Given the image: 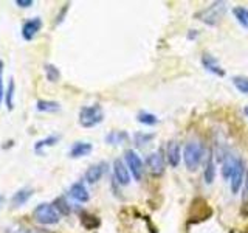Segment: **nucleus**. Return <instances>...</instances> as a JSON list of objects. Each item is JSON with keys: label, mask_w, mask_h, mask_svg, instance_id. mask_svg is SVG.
Here are the masks:
<instances>
[{"label": "nucleus", "mask_w": 248, "mask_h": 233, "mask_svg": "<svg viewBox=\"0 0 248 233\" xmlns=\"http://www.w3.org/2000/svg\"><path fill=\"white\" fill-rule=\"evenodd\" d=\"M42 28V19L41 17H33L27 20L22 25V37L25 41H33V37L41 31Z\"/></svg>", "instance_id": "obj_11"}, {"label": "nucleus", "mask_w": 248, "mask_h": 233, "mask_svg": "<svg viewBox=\"0 0 248 233\" xmlns=\"http://www.w3.org/2000/svg\"><path fill=\"white\" fill-rule=\"evenodd\" d=\"M146 166L149 169V173L155 177L161 176L165 173V160H163V155L158 151H154L146 157Z\"/></svg>", "instance_id": "obj_7"}, {"label": "nucleus", "mask_w": 248, "mask_h": 233, "mask_svg": "<svg viewBox=\"0 0 248 233\" xmlns=\"http://www.w3.org/2000/svg\"><path fill=\"white\" fill-rule=\"evenodd\" d=\"M236 162H237V157H232L231 154L227 155V159H223L222 162V177L227 181V179H231L232 176V171H234V166H236Z\"/></svg>", "instance_id": "obj_18"}, {"label": "nucleus", "mask_w": 248, "mask_h": 233, "mask_svg": "<svg viewBox=\"0 0 248 233\" xmlns=\"http://www.w3.org/2000/svg\"><path fill=\"white\" fill-rule=\"evenodd\" d=\"M203 157H205V150L197 142H189L183 148V160L186 168L189 171H196L202 160H203Z\"/></svg>", "instance_id": "obj_3"}, {"label": "nucleus", "mask_w": 248, "mask_h": 233, "mask_svg": "<svg viewBox=\"0 0 248 233\" xmlns=\"http://www.w3.org/2000/svg\"><path fill=\"white\" fill-rule=\"evenodd\" d=\"M68 194H70V198L75 199L76 202H81V204H84V202H87L90 199V193L87 190V186L84 185V182H75L70 186Z\"/></svg>", "instance_id": "obj_13"}, {"label": "nucleus", "mask_w": 248, "mask_h": 233, "mask_svg": "<svg viewBox=\"0 0 248 233\" xmlns=\"http://www.w3.org/2000/svg\"><path fill=\"white\" fill-rule=\"evenodd\" d=\"M113 177L123 186L130 183V171L126 165V162H123L121 159L113 160Z\"/></svg>", "instance_id": "obj_8"}, {"label": "nucleus", "mask_w": 248, "mask_h": 233, "mask_svg": "<svg viewBox=\"0 0 248 233\" xmlns=\"http://www.w3.org/2000/svg\"><path fill=\"white\" fill-rule=\"evenodd\" d=\"M166 159H168V163L172 168H177L180 165V160L183 159V152L180 150V143L177 142V140H170L166 146Z\"/></svg>", "instance_id": "obj_9"}, {"label": "nucleus", "mask_w": 248, "mask_h": 233, "mask_svg": "<svg viewBox=\"0 0 248 233\" xmlns=\"http://www.w3.org/2000/svg\"><path fill=\"white\" fill-rule=\"evenodd\" d=\"M68 3L67 5H64V8H62V10H61V13L58 14V17H56V25H59V23L62 22V20H64V17H65V14H67V11H68Z\"/></svg>", "instance_id": "obj_31"}, {"label": "nucleus", "mask_w": 248, "mask_h": 233, "mask_svg": "<svg viewBox=\"0 0 248 233\" xmlns=\"http://www.w3.org/2000/svg\"><path fill=\"white\" fill-rule=\"evenodd\" d=\"M81 222H82L84 227H85V229H89V230H92V229H96L98 225L101 224L98 217H96V216H93V215H82V217H81Z\"/></svg>", "instance_id": "obj_27"}, {"label": "nucleus", "mask_w": 248, "mask_h": 233, "mask_svg": "<svg viewBox=\"0 0 248 233\" xmlns=\"http://www.w3.org/2000/svg\"><path fill=\"white\" fill-rule=\"evenodd\" d=\"M244 112H245V115H247V116H248V106H247V107H245V109H244Z\"/></svg>", "instance_id": "obj_36"}, {"label": "nucleus", "mask_w": 248, "mask_h": 233, "mask_svg": "<svg viewBox=\"0 0 248 233\" xmlns=\"http://www.w3.org/2000/svg\"><path fill=\"white\" fill-rule=\"evenodd\" d=\"M59 142V135H48L45 137L42 140H37V142L34 143V152H37L39 155L44 154V148L46 146H54Z\"/></svg>", "instance_id": "obj_19"}, {"label": "nucleus", "mask_w": 248, "mask_h": 233, "mask_svg": "<svg viewBox=\"0 0 248 233\" xmlns=\"http://www.w3.org/2000/svg\"><path fill=\"white\" fill-rule=\"evenodd\" d=\"M106 143L108 145H123V143H126L127 140H129V134L126 131H110L108 134L106 135Z\"/></svg>", "instance_id": "obj_16"}, {"label": "nucleus", "mask_w": 248, "mask_h": 233, "mask_svg": "<svg viewBox=\"0 0 248 233\" xmlns=\"http://www.w3.org/2000/svg\"><path fill=\"white\" fill-rule=\"evenodd\" d=\"M14 89H16V84H14V80L11 78L10 80V84H8V89L5 92V103H6V109L8 111H13V107H14Z\"/></svg>", "instance_id": "obj_25"}, {"label": "nucleus", "mask_w": 248, "mask_h": 233, "mask_svg": "<svg viewBox=\"0 0 248 233\" xmlns=\"http://www.w3.org/2000/svg\"><path fill=\"white\" fill-rule=\"evenodd\" d=\"M33 196V190L31 188H20L14 193V196L11 198V205L13 207H22L25 205L30 200V198Z\"/></svg>", "instance_id": "obj_15"}, {"label": "nucleus", "mask_w": 248, "mask_h": 233, "mask_svg": "<svg viewBox=\"0 0 248 233\" xmlns=\"http://www.w3.org/2000/svg\"><path fill=\"white\" fill-rule=\"evenodd\" d=\"M14 233H33V232L28 230V229H19V230H16Z\"/></svg>", "instance_id": "obj_34"}, {"label": "nucleus", "mask_w": 248, "mask_h": 233, "mask_svg": "<svg viewBox=\"0 0 248 233\" xmlns=\"http://www.w3.org/2000/svg\"><path fill=\"white\" fill-rule=\"evenodd\" d=\"M93 151V145L89 143V142H76L72 145L68 151V157L70 159H81V157H85V155H89L90 152Z\"/></svg>", "instance_id": "obj_14"}, {"label": "nucleus", "mask_w": 248, "mask_h": 233, "mask_svg": "<svg viewBox=\"0 0 248 233\" xmlns=\"http://www.w3.org/2000/svg\"><path fill=\"white\" fill-rule=\"evenodd\" d=\"M247 173H248V169H247V165H245L244 159L237 157L236 166H234V171H232V176H231V181H230L232 194H239V191L242 190Z\"/></svg>", "instance_id": "obj_6"}, {"label": "nucleus", "mask_w": 248, "mask_h": 233, "mask_svg": "<svg viewBox=\"0 0 248 233\" xmlns=\"http://www.w3.org/2000/svg\"><path fill=\"white\" fill-rule=\"evenodd\" d=\"M137 120L141 124H144V126H155V124H158V121H160L157 115L151 114V112H146V111L138 112Z\"/></svg>", "instance_id": "obj_22"}, {"label": "nucleus", "mask_w": 248, "mask_h": 233, "mask_svg": "<svg viewBox=\"0 0 248 233\" xmlns=\"http://www.w3.org/2000/svg\"><path fill=\"white\" fill-rule=\"evenodd\" d=\"M16 5L20 6V8H30V6L34 5V2L33 0H16Z\"/></svg>", "instance_id": "obj_32"}, {"label": "nucleus", "mask_w": 248, "mask_h": 233, "mask_svg": "<svg viewBox=\"0 0 248 233\" xmlns=\"http://www.w3.org/2000/svg\"><path fill=\"white\" fill-rule=\"evenodd\" d=\"M36 109L39 112H58L61 109V104L58 101L51 100H39L36 103Z\"/></svg>", "instance_id": "obj_20"}, {"label": "nucleus", "mask_w": 248, "mask_h": 233, "mask_svg": "<svg viewBox=\"0 0 248 233\" xmlns=\"http://www.w3.org/2000/svg\"><path fill=\"white\" fill-rule=\"evenodd\" d=\"M248 207V173L242 186V215H245V208Z\"/></svg>", "instance_id": "obj_29"}, {"label": "nucleus", "mask_w": 248, "mask_h": 233, "mask_svg": "<svg viewBox=\"0 0 248 233\" xmlns=\"http://www.w3.org/2000/svg\"><path fill=\"white\" fill-rule=\"evenodd\" d=\"M44 70H45V76L46 80H48L50 83H58L59 78H61V72L59 68L54 66V64H45L44 66Z\"/></svg>", "instance_id": "obj_24"}, {"label": "nucleus", "mask_w": 248, "mask_h": 233, "mask_svg": "<svg viewBox=\"0 0 248 233\" xmlns=\"http://www.w3.org/2000/svg\"><path fill=\"white\" fill-rule=\"evenodd\" d=\"M155 134H144V132H135L134 134V143L137 146H146L147 143L151 142V140H154Z\"/></svg>", "instance_id": "obj_26"}, {"label": "nucleus", "mask_w": 248, "mask_h": 233, "mask_svg": "<svg viewBox=\"0 0 248 233\" xmlns=\"http://www.w3.org/2000/svg\"><path fill=\"white\" fill-rule=\"evenodd\" d=\"M3 200H5V198H3V196H0V207L3 205Z\"/></svg>", "instance_id": "obj_35"}, {"label": "nucleus", "mask_w": 248, "mask_h": 233, "mask_svg": "<svg viewBox=\"0 0 248 233\" xmlns=\"http://www.w3.org/2000/svg\"><path fill=\"white\" fill-rule=\"evenodd\" d=\"M197 34H199V33H197V30H191L189 33H188V39H196Z\"/></svg>", "instance_id": "obj_33"}, {"label": "nucleus", "mask_w": 248, "mask_h": 233, "mask_svg": "<svg viewBox=\"0 0 248 233\" xmlns=\"http://www.w3.org/2000/svg\"><path fill=\"white\" fill-rule=\"evenodd\" d=\"M202 66L206 68V72L213 73L216 76H225V70L220 67L219 61H217L214 56H211L209 53L202 54Z\"/></svg>", "instance_id": "obj_12"}, {"label": "nucleus", "mask_w": 248, "mask_h": 233, "mask_svg": "<svg viewBox=\"0 0 248 233\" xmlns=\"http://www.w3.org/2000/svg\"><path fill=\"white\" fill-rule=\"evenodd\" d=\"M53 207L56 208V212L59 213V215H64V216H67V215H70V212H72V207L68 205V202L65 200V198H56L53 200Z\"/></svg>", "instance_id": "obj_23"}, {"label": "nucleus", "mask_w": 248, "mask_h": 233, "mask_svg": "<svg viewBox=\"0 0 248 233\" xmlns=\"http://www.w3.org/2000/svg\"><path fill=\"white\" fill-rule=\"evenodd\" d=\"M203 179L208 185H211L216 179V165H214V159L211 154H206V163H205V169H203Z\"/></svg>", "instance_id": "obj_17"}, {"label": "nucleus", "mask_w": 248, "mask_h": 233, "mask_svg": "<svg viewBox=\"0 0 248 233\" xmlns=\"http://www.w3.org/2000/svg\"><path fill=\"white\" fill-rule=\"evenodd\" d=\"M225 13H227V3L225 2H214L209 6L203 8V10H200L196 14V19L206 23V25H209V27H216V25H219V22L223 19Z\"/></svg>", "instance_id": "obj_1"}, {"label": "nucleus", "mask_w": 248, "mask_h": 233, "mask_svg": "<svg viewBox=\"0 0 248 233\" xmlns=\"http://www.w3.org/2000/svg\"><path fill=\"white\" fill-rule=\"evenodd\" d=\"M232 14H234L239 25H242L245 30H248V8L245 6H234L232 8Z\"/></svg>", "instance_id": "obj_21"}, {"label": "nucleus", "mask_w": 248, "mask_h": 233, "mask_svg": "<svg viewBox=\"0 0 248 233\" xmlns=\"http://www.w3.org/2000/svg\"><path fill=\"white\" fill-rule=\"evenodd\" d=\"M5 87H3V61L0 59V103L5 98Z\"/></svg>", "instance_id": "obj_30"}, {"label": "nucleus", "mask_w": 248, "mask_h": 233, "mask_svg": "<svg viewBox=\"0 0 248 233\" xmlns=\"http://www.w3.org/2000/svg\"><path fill=\"white\" fill-rule=\"evenodd\" d=\"M232 84L240 93H248V78L245 76H232Z\"/></svg>", "instance_id": "obj_28"}, {"label": "nucleus", "mask_w": 248, "mask_h": 233, "mask_svg": "<svg viewBox=\"0 0 248 233\" xmlns=\"http://www.w3.org/2000/svg\"><path fill=\"white\" fill-rule=\"evenodd\" d=\"M79 124L82 128H95L104 120V111L99 104H92V106H84L79 111Z\"/></svg>", "instance_id": "obj_2"}, {"label": "nucleus", "mask_w": 248, "mask_h": 233, "mask_svg": "<svg viewBox=\"0 0 248 233\" xmlns=\"http://www.w3.org/2000/svg\"><path fill=\"white\" fill-rule=\"evenodd\" d=\"M106 171H107V163L106 162L93 163V165L87 171H85V174H84L85 182L90 183V185L96 183L98 181H101V177L106 174Z\"/></svg>", "instance_id": "obj_10"}, {"label": "nucleus", "mask_w": 248, "mask_h": 233, "mask_svg": "<svg viewBox=\"0 0 248 233\" xmlns=\"http://www.w3.org/2000/svg\"><path fill=\"white\" fill-rule=\"evenodd\" d=\"M124 162L130 171V174L134 176L135 181H141L143 179V171H144V163L141 160V157L134 151V150H127L124 152Z\"/></svg>", "instance_id": "obj_5"}, {"label": "nucleus", "mask_w": 248, "mask_h": 233, "mask_svg": "<svg viewBox=\"0 0 248 233\" xmlns=\"http://www.w3.org/2000/svg\"><path fill=\"white\" fill-rule=\"evenodd\" d=\"M33 216H34V221L42 224V225H54L59 222V217L61 215L56 212V208L53 207V204H44L37 205L33 212Z\"/></svg>", "instance_id": "obj_4"}]
</instances>
